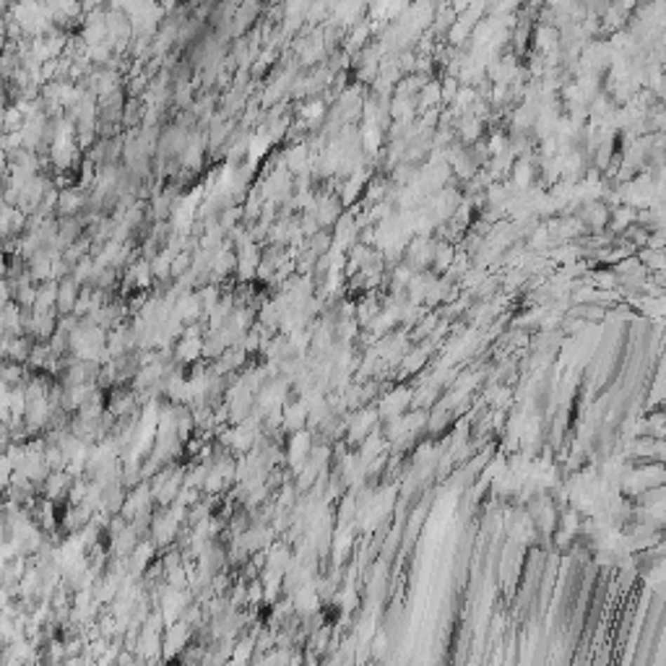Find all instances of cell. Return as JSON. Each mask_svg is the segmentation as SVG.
Segmentation results:
<instances>
[{"mask_svg": "<svg viewBox=\"0 0 666 666\" xmlns=\"http://www.w3.org/2000/svg\"><path fill=\"white\" fill-rule=\"evenodd\" d=\"M32 341L27 336H8L6 338V349H3V357H8L11 362H27L29 354H32Z\"/></svg>", "mask_w": 666, "mask_h": 666, "instance_id": "1", "label": "cell"}, {"mask_svg": "<svg viewBox=\"0 0 666 666\" xmlns=\"http://www.w3.org/2000/svg\"><path fill=\"white\" fill-rule=\"evenodd\" d=\"M68 487H71V479H68L62 471H55V474H50L45 479V495L53 500L62 498V495L68 492Z\"/></svg>", "mask_w": 666, "mask_h": 666, "instance_id": "2", "label": "cell"}, {"mask_svg": "<svg viewBox=\"0 0 666 666\" xmlns=\"http://www.w3.org/2000/svg\"><path fill=\"white\" fill-rule=\"evenodd\" d=\"M73 302H76V292H73V284H62L58 286V307H60L62 312H68L73 307Z\"/></svg>", "mask_w": 666, "mask_h": 666, "instance_id": "3", "label": "cell"}]
</instances>
